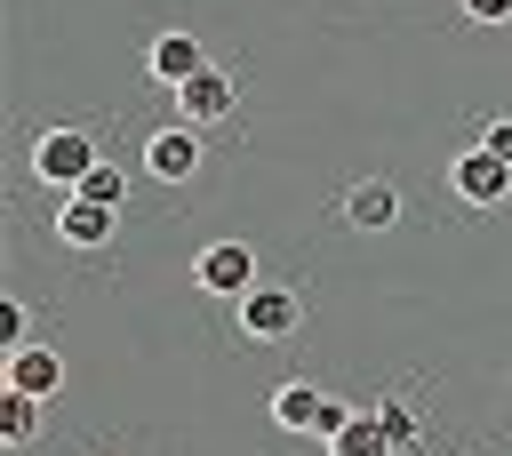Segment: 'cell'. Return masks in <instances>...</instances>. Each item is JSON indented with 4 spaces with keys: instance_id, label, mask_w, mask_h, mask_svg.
Here are the masks:
<instances>
[{
    "instance_id": "cell-1",
    "label": "cell",
    "mask_w": 512,
    "mask_h": 456,
    "mask_svg": "<svg viewBox=\"0 0 512 456\" xmlns=\"http://www.w3.org/2000/svg\"><path fill=\"white\" fill-rule=\"evenodd\" d=\"M88 168H96V136H80V128H40L32 136V176L48 192H80Z\"/></svg>"
},
{
    "instance_id": "cell-2",
    "label": "cell",
    "mask_w": 512,
    "mask_h": 456,
    "mask_svg": "<svg viewBox=\"0 0 512 456\" xmlns=\"http://www.w3.org/2000/svg\"><path fill=\"white\" fill-rule=\"evenodd\" d=\"M192 280L208 288V296H248L256 288V248H240V240H208L200 256H192Z\"/></svg>"
},
{
    "instance_id": "cell-3",
    "label": "cell",
    "mask_w": 512,
    "mask_h": 456,
    "mask_svg": "<svg viewBox=\"0 0 512 456\" xmlns=\"http://www.w3.org/2000/svg\"><path fill=\"white\" fill-rule=\"evenodd\" d=\"M144 176H160V184H192V176H200V128H184V120L152 128V136H144Z\"/></svg>"
},
{
    "instance_id": "cell-4",
    "label": "cell",
    "mask_w": 512,
    "mask_h": 456,
    "mask_svg": "<svg viewBox=\"0 0 512 456\" xmlns=\"http://www.w3.org/2000/svg\"><path fill=\"white\" fill-rule=\"evenodd\" d=\"M240 336H256V344H280V336H296V288H280V280H256V288L240 296Z\"/></svg>"
},
{
    "instance_id": "cell-5",
    "label": "cell",
    "mask_w": 512,
    "mask_h": 456,
    "mask_svg": "<svg viewBox=\"0 0 512 456\" xmlns=\"http://www.w3.org/2000/svg\"><path fill=\"white\" fill-rule=\"evenodd\" d=\"M448 184H456V200L496 208V200L512 192V160H496L488 144H464V152H456V168H448Z\"/></svg>"
},
{
    "instance_id": "cell-6",
    "label": "cell",
    "mask_w": 512,
    "mask_h": 456,
    "mask_svg": "<svg viewBox=\"0 0 512 456\" xmlns=\"http://www.w3.org/2000/svg\"><path fill=\"white\" fill-rule=\"evenodd\" d=\"M232 104H240V88H232V72H216V64L176 88V120H184V128H216Z\"/></svg>"
},
{
    "instance_id": "cell-7",
    "label": "cell",
    "mask_w": 512,
    "mask_h": 456,
    "mask_svg": "<svg viewBox=\"0 0 512 456\" xmlns=\"http://www.w3.org/2000/svg\"><path fill=\"white\" fill-rule=\"evenodd\" d=\"M320 416H328V392H320V384H304V376L272 384V424H280V432H296V440H320Z\"/></svg>"
},
{
    "instance_id": "cell-8",
    "label": "cell",
    "mask_w": 512,
    "mask_h": 456,
    "mask_svg": "<svg viewBox=\"0 0 512 456\" xmlns=\"http://www.w3.org/2000/svg\"><path fill=\"white\" fill-rule=\"evenodd\" d=\"M112 224H120V208H96V200H80V192L56 200V240H64V248H104Z\"/></svg>"
},
{
    "instance_id": "cell-9",
    "label": "cell",
    "mask_w": 512,
    "mask_h": 456,
    "mask_svg": "<svg viewBox=\"0 0 512 456\" xmlns=\"http://www.w3.org/2000/svg\"><path fill=\"white\" fill-rule=\"evenodd\" d=\"M144 72H152L160 88H184L192 72H208V56H200V40H192V32H160V40L144 48Z\"/></svg>"
},
{
    "instance_id": "cell-10",
    "label": "cell",
    "mask_w": 512,
    "mask_h": 456,
    "mask_svg": "<svg viewBox=\"0 0 512 456\" xmlns=\"http://www.w3.org/2000/svg\"><path fill=\"white\" fill-rule=\"evenodd\" d=\"M336 208H344V224H360V232H392V224H400V192H392L384 176H360Z\"/></svg>"
},
{
    "instance_id": "cell-11",
    "label": "cell",
    "mask_w": 512,
    "mask_h": 456,
    "mask_svg": "<svg viewBox=\"0 0 512 456\" xmlns=\"http://www.w3.org/2000/svg\"><path fill=\"white\" fill-rule=\"evenodd\" d=\"M64 384V360L48 352V344H24V352H8V392H32V400H48Z\"/></svg>"
},
{
    "instance_id": "cell-12",
    "label": "cell",
    "mask_w": 512,
    "mask_h": 456,
    "mask_svg": "<svg viewBox=\"0 0 512 456\" xmlns=\"http://www.w3.org/2000/svg\"><path fill=\"white\" fill-rule=\"evenodd\" d=\"M328 448H336V456H392V432H384V416H376V408H368V416L352 408V416H344V432H336Z\"/></svg>"
},
{
    "instance_id": "cell-13",
    "label": "cell",
    "mask_w": 512,
    "mask_h": 456,
    "mask_svg": "<svg viewBox=\"0 0 512 456\" xmlns=\"http://www.w3.org/2000/svg\"><path fill=\"white\" fill-rule=\"evenodd\" d=\"M32 432H40V400H32V392H8V384H0V440L16 448V440H32Z\"/></svg>"
},
{
    "instance_id": "cell-14",
    "label": "cell",
    "mask_w": 512,
    "mask_h": 456,
    "mask_svg": "<svg viewBox=\"0 0 512 456\" xmlns=\"http://www.w3.org/2000/svg\"><path fill=\"white\" fill-rule=\"evenodd\" d=\"M80 200H96V208H120V200H128V168L96 160V168H88V184H80Z\"/></svg>"
},
{
    "instance_id": "cell-15",
    "label": "cell",
    "mask_w": 512,
    "mask_h": 456,
    "mask_svg": "<svg viewBox=\"0 0 512 456\" xmlns=\"http://www.w3.org/2000/svg\"><path fill=\"white\" fill-rule=\"evenodd\" d=\"M376 416H384V432H392V448H416V440H424V416H416L408 400H376Z\"/></svg>"
},
{
    "instance_id": "cell-16",
    "label": "cell",
    "mask_w": 512,
    "mask_h": 456,
    "mask_svg": "<svg viewBox=\"0 0 512 456\" xmlns=\"http://www.w3.org/2000/svg\"><path fill=\"white\" fill-rule=\"evenodd\" d=\"M0 344H8V352H24V344H32V312H24L16 296L0 304Z\"/></svg>"
},
{
    "instance_id": "cell-17",
    "label": "cell",
    "mask_w": 512,
    "mask_h": 456,
    "mask_svg": "<svg viewBox=\"0 0 512 456\" xmlns=\"http://www.w3.org/2000/svg\"><path fill=\"white\" fill-rule=\"evenodd\" d=\"M480 144H488L496 160H512V112H504V120H488V128H480Z\"/></svg>"
},
{
    "instance_id": "cell-18",
    "label": "cell",
    "mask_w": 512,
    "mask_h": 456,
    "mask_svg": "<svg viewBox=\"0 0 512 456\" xmlns=\"http://www.w3.org/2000/svg\"><path fill=\"white\" fill-rule=\"evenodd\" d=\"M464 16H472V24H504V16H512V0H464Z\"/></svg>"
}]
</instances>
